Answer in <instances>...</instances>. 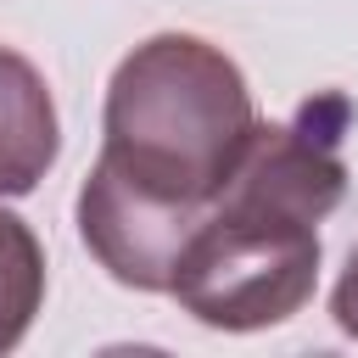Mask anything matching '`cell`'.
Wrapping results in <instances>:
<instances>
[{"instance_id": "cell-1", "label": "cell", "mask_w": 358, "mask_h": 358, "mask_svg": "<svg viewBox=\"0 0 358 358\" xmlns=\"http://www.w3.org/2000/svg\"><path fill=\"white\" fill-rule=\"evenodd\" d=\"M101 129V157L78 190V235L117 285L168 291L190 229L257 129L252 90L218 45L157 34L117 62Z\"/></svg>"}, {"instance_id": "cell-2", "label": "cell", "mask_w": 358, "mask_h": 358, "mask_svg": "<svg viewBox=\"0 0 358 358\" xmlns=\"http://www.w3.org/2000/svg\"><path fill=\"white\" fill-rule=\"evenodd\" d=\"M347 95H313L291 123H257L235 173L190 229L168 296L213 330L291 319L319 280V218L347 196Z\"/></svg>"}, {"instance_id": "cell-3", "label": "cell", "mask_w": 358, "mask_h": 358, "mask_svg": "<svg viewBox=\"0 0 358 358\" xmlns=\"http://www.w3.org/2000/svg\"><path fill=\"white\" fill-rule=\"evenodd\" d=\"M62 151L45 73L0 45V196H28Z\"/></svg>"}, {"instance_id": "cell-4", "label": "cell", "mask_w": 358, "mask_h": 358, "mask_svg": "<svg viewBox=\"0 0 358 358\" xmlns=\"http://www.w3.org/2000/svg\"><path fill=\"white\" fill-rule=\"evenodd\" d=\"M39 302H45V246L17 213L0 207V352H11L28 336Z\"/></svg>"}, {"instance_id": "cell-5", "label": "cell", "mask_w": 358, "mask_h": 358, "mask_svg": "<svg viewBox=\"0 0 358 358\" xmlns=\"http://www.w3.org/2000/svg\"><path fill=\"white\" fill-rule=\"evenodd\" d=\"M330 313H336L341 336L358 341V246H352V257H347V268H341V280H336V291H330Z\"/></svg>"}]
</instances>
